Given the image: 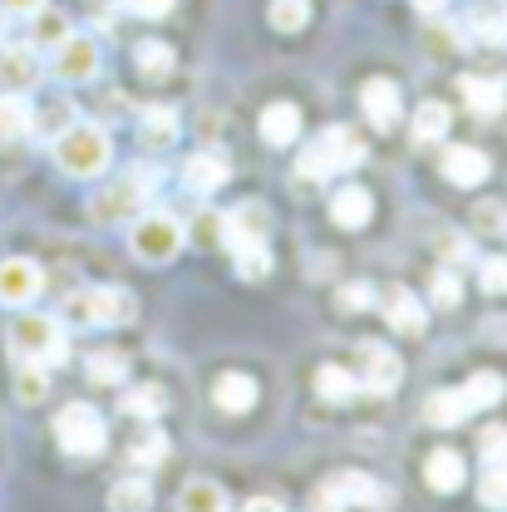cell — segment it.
Returning a JSON list of instances; mask_svg holds the SVG:
<instances>
[{
	"label": "cell",
	"instance_id": "9c48e42d",
	"mask_svg": "<svg viewBox=\"0 0 507 512\" xmlns=\"http://www.w3.org/2000/svg\"><path fill=\"white\" fill-rule=\"evenodd\" d=\"M330 493H335L345 508H389V503H394V488H389V483L370 478V473H355V468L335 473V478H330Z\"/></svg>",
	"mask_w": 507,
	"mask_h": 512
},
{
	"label": "cell",
	"instance_id": "c3c4849f",
	"mask_svg": "<svg viewBox=\"0 0 507 512\" xmlns=\"http://www.w3.org/2000/svg\"><path fill=\"white\" fill-rule=\"evenodd\" d=\"M340 306H370V286H345L340 291Z\"/></svg>",
	"mask_w": 507,
	"mask_h": 512
},
{
	"label": "cell",
	"instance_id": "e0dca14e",
	"mask_svg": "<svg viewBox=\"0 0 507 512\" xmlns=\"http://www.w3.org/2000/svg\"><path fill=\"white\" fill-rule=\"evenodd\" d=\"M0 79L10 84V94L35 89V84H40V55H35V45H10V50L0 55Z\"/></svg>",
	"mask_w": 507,
	"mask_h": 512
},
{
	"label": "cell",
	"instance_id": "5b68a950",
	"mask_svg": "<svg viewBox=\"0 0 507 512\" xmlns=\"http://www.w3.org/2000/svg\"><path fill=\"white\" fill-rule=\"evenodd\" d=\"M10 345H15L20 360H40L45 370H55V365L69 360V340H64L55 316H20L10 325Z\"/></svg>",
	"mask_w": 507,
	"mask_h": 512
},
{
	"label": "cell",
	"instance_id": "ba28073f",
	"mask_svg": "<svg viewBox=\"0 0 507 512\" xmlns=\"http://www.w3.org/2000/svg\"><path fill=\"white\" fill-rule=\"evenodd\" d=\"M55 74H60L64 84H89L99 74V45L89 35H74L69 30L60 45H55Z\"/></svg>",
	"mask_w": 507,
	"mask_h": 512
},
{
	"label": "cell",
	"instance_id": "3957f363",
	"mask_svg": "<svg viewBox=\"0 0 507 512\" xmlns=\"http://www.w3.org/2000/svg\"><path fill=\"white\" fill-rule=\"evenodd\" d=\"M153 188H158V173L138 163V168H128L119 183H109V188H99L89 197V217L94 222H124L133 212H143V202L153 197Z\"/></svg>",
	"mask_w": 507,
	"mask_h": 512
},
{
	"label": "cell",
	"instance_id": "ffe728a7",
	"mask_svg": "<svg viewBox=\"0 0 507 512\" xmlns=\"http://www.w3.org/2000/svg\"><path fill=\"white\" fill-rule=\"evenodd\" d=\"M424 478H429V488H434V493H458V488H463V478H468V468H463L458 448H434V453H429V463H424Z\"/></svg>",
	"mask_w": 507,
	"mask_h": 512
},
{
	"label": "cell",
	"instance_id": "ab89813d",
	"mask_svg": "<svg viewBox=\"0 0 507 512\" xmlns=\"http://www.w3.org/2000/svg\"><path fill=\"white\" fill-rule=\"evenodd\" d=\"M503 227H507L503 202H478V207H473V232H478V237H493V232H503Z\"/></svg>",
	"mask_w": 507,
	"mask_h": 512
},
{
	"label": "cell",
	"instance_id": "8fae6325",
	"mask_svg": "<svg viewBox=\"0 0 507 512\" xmlns=\"http://www.w3.org/2000/svg\"><path fill=\"white\" fill-rule=\"evenodd\" d=\"M439 173H444L453 188H478V183H488L493 163H488V153H483V148L458 143V148H448L444 158H439Z\"/></svg>",
	"mask_w": 507,
	"mask_h": 512
},
{
	"label": "cell",
	"instance_id": "8d00e7d4",
	"mask_svg": "<svg viewBox=\"0 0 507 512\" xmlns=\"http://www.w3.org/2000/svg\"><path fill=\"white\" fill-rule=\"evenodd\" d=\"M30 20H35V45H50V50H55L64 35H69V20H64L60 10H50V5H45V10H35Z\"/></svg>",
	"mask_w": 507,
	"mask_h": 512
},
{
	"label": "cell",
	"instance_id": "9a60e30c",
	"mask_svg": "<svg viewBox=\"0 0 507 512\" xmlns=\"http://www.w3.org/2000/svg\"><path fill=\"white\" fill-rule=\"evenodd\" d=\"M227 178H232V163H227L222 153H212V148L192 153L188 163H183V183H188L192 192H217Z\"/></svg>",
	"mask_w": 507,
	"mask_h": 512
},
{
	"label": "cell",
	"instance_id": "4316f807",
	"mask_svg": "<svg viewBox=\"0 0 507 512\" xmlns=\"http://www.w3.org/2000/svg\"><path fill=\"white\" fill-rule=\"evenodd\" d=\"M133 64H138V74H143V79H168V74H173V64H178V55H173L163 40H143V45L133 50Z\"/></svg>",
	"mask_w": 507,
	"mask_h": 512
},
{
	"label": "cell",
	"instance_id": "ac0fdd59",
	"mask_svg": "<svg viewBox=\"0 0 507 512\" xmlns=\"http://www.w3.org/2000/svg\"><path fill=\"white\" fill-rule=\"evenodd\" d=\"M212 404H217L222 414H247V409L256 404V380L252 375H242V370L217 375V384H212Z\"/></svg>",
	"mask_w": 507,
	"mask_h": 512
},
{
	"label": "cell",
	"instance_id": "484cf974",
	"mask_svg": "<svg viewBox=\"0 0 507 512\" xmlns=\"http://www.w3.org/2000/svg\"><path fill=\"white\" fill-rule=\"evenodd\" d=\"M507 394V380L498 370H478L473 380L463 384V399H468V409H493V404H503Z\"/></svg>",
	"mask_w": 507,
	"mask_h": 512
},
{
	"label": "cell",
	"instance_id": "7c38bea8",
	"mask_svg": "<svg viewBox=\"0 0 507 512\" xmlns=\"http://www.w3.org/2000/svg\"><path fill=\"white\" fill-rule=\"evenodd\" d=\"M360 109H365V119L389 133V128L399 124V114H404V104H399V84L394 79H370L365 89H360Z\"/></svg>",
	"mask_w": 507,
	"mask_h": 512
},
{
	"label": "cell",
	"instance_id": "d4e9b609",
	"mask_svg": "<svg viewBox=\"0 0 507 512\" xmlns=\"http://www.w3.org/2000/svg\"><path fill=\"white\" fill-rule=\"evenodd\" d=\"M389 325L399 330V335H419L424 330V306H419V296L414 291H389Z\"/></svg>",
	"mask_w": 507,
	"mask_h": 512
},
{
	"label": "cell",
	"instance_id": "bcb514c9",
	"mask_svg": "<svg viewBox=\"0 0 507 512\" xmlns=\"http://www.w3.org/2000/svg\"><path fill=\"white\" fill-rule=\"evenodd\" d=\"M0 5H5V15H15V20H20V15L30 20L35 10H45V0H0Z\"/></svg>",
	"mask_w": 507,
	"mask_h": 512
},
{
	"label": "cell",
	"instance_id": "d6a6232c",
	"mask_svg": "<svg viewBox=\"0 0 507 512\" xmlns=\"http://www.w3.org/2000/svg\"><path fill=\"white\" fill-rule=\"evenodd\" d=\"M478 498H483V508L507 512V458H493V463L483 468V483H478Z\"/></svg>",
	"mask_w": 507,
	"mask_h": 512
},
{
	"label": "cell",
	"instance_id": "d6986e66",
	"mask_svg": "<svg viewBox=\"0 0 507 512\" xmlns=\"http://www.w3.org/2000/svg\"><path fill=\"white\" fill-rule=\"evenodd\" d=\"M370 217H375V197L365 188L350 183V188H340L330 197V222H335V227H365Z\"/></svg>",
	"mask_w": 507,
	"mask_h": 512
},
{
	"label": "cell",
	"instance_id": "83f0119b",
	"mask_svg": "<svg viewBox=\"0 0 507 512\" xmlns=\"http://www.w3.org/2000/svg\"><path fill=\"white\" fill-rule=\"evenodd\" d=\"M316 394L325 404H350L355 399V375L340 370V365H320L316 370Z\"/></svg>",
	"mask_w": 507,
	"mask_h": 512
},
{
	"label": "cell",
	"instance_id": "277c9868",
	"mask_svg": "<svg viewBox=\"0 0 507 512\" xmlns=\"http://www.w3.org/2000/svg\"><path fill=\"white\" fill-rule=\"evenodd\" d=\"M188 242V227L173 217V212H138L133 217V232H128V247L138 261H173Z\"/></svg>",
	"mask_w": 507,
	"mask_h": 512
},
{
	"label": "cell",
	"instance_id": "681fc988",
	"mask_svg": "<svg viewBox=\"0 0 507 512\" xmlns=\"http://www.w3.org/2000/svg\"><path fill=\"white\" fill-rule=\"evenodd\" d=\"M242 512H281V503H276V498H252Z\"/></svg>",
	"mask_w": 507,
	"mask_h": 512
},
{
	"label": "cell",
	"instance_id": "603a6c76",
	"mask_svg": "<svg viewBox=\"0 0 507 512\" xmlns=\"http://www.w3.org/2000/svg\"><path fill=\"white\" fill-rule=\"evenodd\" d=\"M173 138H178V114L173 109L158 104V109H143L138 114V143L143 148H168Z\"/></svg>",
	"mask_w": 507,
	"mask_h": 512
},
{
	"label": "cell",
	"instance_id": "ee69618b",
	"mask_svg": "<svg viewBox=\"0 0 507 512\" xmlns=\"http://www.w3.org/2000/svg\"><path fill=\"white\" fill-rule=\"evenodd\" d=\"M478 448H483V463H493V458H507V429H503V424L483 429V434H478Z\"/></svg>",
	"mask_w": 507,
	"mask_h": 512
},
{
	"label": "cell",
	"instance_id": "b9f144b4",
	"mask_svg": "<svg viewBox=\"0 0 507 512\" xmlns=\"http://www.w3.org/2000/svg\"><path fill=\"white\" fill-rule=\"evenodd\" d=\"M478 286H483L488 296H507V261L488 256V261L478 266Z\"/></svg>",
	"mask_w": 507,
	"mask_h": 512
},
{
	"label": "cell",
	"instance_id": "52a82bcc",
	"mask_svg": "<svg viewBox=\"0 0 507 512\" xmlns=\"http://www.w3.org/2000/svg\"><path fill=\"white\" fill-rule=\"evenodd\" d=\"M55 439H60V448L64 453H74V458L99 453V448L109 444L104 414H99L94 404H64L60 414H55Z\"/></svg>",
	"mask_w": 507,
	"mask_h": 512
},
{
	"label": "cell",
	"instance_id": "d590c367",
	"mask_svg": "<svg viewBox=\"0 0 507 512\" xmlns=\"http://www.w3.org/2000/svg\"><path fill=\"white\" fill-rule=\"evenodd\" d=\"M89 380L94 384H124L128 380V355H119V350L89 355Z\"/></svg>",
	"mask_w": 507,
	"mask_h": 512
},
{
	"label": "cell",
	"instance_id": "44dd1931",
	"mask_svg": "<svg viewBox=\"0 0 507 512\" xmlns=\"http://www.w3.org/2000/svg\"><path fill=\"white\" fill-rule=\"evenodd\" d=\"M463 99L473 114H503L507 109V84L493 74H468L463 79Z\"/></svg>",
	"mask_w": 507,
	"mask_h": 512
},
{
	"label": "cell",
	"instance_id": "e575fe53",
	"mask_svg": "<svg viewBox=\"0 0 507 512\" xmlns=\"http://www.w3.org/2000/svg\"><path fill=\"white\" fill-rule=\"evenodd\" d=\"M30 133V104L20 94H0V143Z\"/></svg>",
	"mask_w": 507,
	"mask_h": 512
},
{
	"label": "cell",
	"instance_id": "7bdbcfd3",
	"mask_svg": "<svg viewBox=\"0 0 507 512\" xmlns=\"http://www.w3.org/2000/svg\"><path fill=\"white\" fill-rule=\"evenodd\" d=\"M463 301V281H458V271H439L434 276V306H458Z\"/></svg>",
	"mask_w": 507,
	"mask_h": 512
},
{
	"label": "cell",
	"instance_id": "60d3db41",
	"mask_svg": "<svg viewBox=\"0 0 507 512\" xmlns=\"http://www.w3.org/2000/svg\"><path fill=\"white\" fill-rule=\"evenodd\" d=\"M163 453H168V439H163V434H143L128 458H133V468H153V463H163Z\"/></svg>",
	"mask_w": 507,
	"mask_h": 512
},
{
	"label": "cell",
	"instance_id": "74e56055",
	"mask_svg": "<svg viewBox=\"0 0 507 512\" xmlns=\"http://www.w3.org/2000/svg\"><path fill=\"white\" fill-rule=\"evenodd\" d=\"M237 276H242V281L271 276V252H266V242H256V247H242V252H237Z\"/></svg>",
	"mask_w": 507,
	"mask_h": 512
},
{
	"label": "cell",
	"instance_id": "f1b7e54d",
	"mask_svg": "<svg viewBox=\"0 0 507 512\" xmlns=\"http://www.w3.org/2000/svg\"><path fill=\"white\" fill-rule=\"evenodd\" d=\"M163 409H168L163 384H133L124 394V414H133V419H158Z\"/></svg>",
	"mask_w": 507,
	"mask_h": 512
},
{
	"label": "cell",
	"instance_id": "2e32d148",
	"mask_svg": "<svg viewBox=\"0 0 507 512\" xmlns=\"http://www.w3.org/2000/svg\"><path fill=\"white\" fill-rule=\"evenodd\" d=\"M261 138H266L271 148H291V143L301 138V109L286 104V99L266 104V109H261Z\"/></svg>",
	"mask_w": 507,
	"mask_h": 512
},
{
	"label": "cell",
	"instance_id": "f35d334b",
	"mask_svg": "<svg viewBox=\"0 0 507 512\" xmlns=\"http://www.w3.org/2000/svg\"><path fill=\"white\" fill-rule=\"evenodd\" d=\"M74 119V109L69 104H45L40 114H30V128H40V133H50V138H60L64 128Z\"/></svg>",
	"mask_w": 507,
	"mask_h": 512
},
{
	"label": "cell",
	"instance_id": "cb8c5ba5",
	"mask_svg": "<svg viewBox=\"0 0 507 512\" xmlns=\"http://www.w3.org/2000/svg\"><path fill=\"white\" fill-rule=\"evenodd\" d=\"M178 512H227V493L207 478H192L178 493Z\"/></svg>",
	"mask_w": 507,
	"mask_h": 512
},
{
	"label": "cell",
	"instance_id": "7dc6e473",
	"mask_svg": "<svg viewBox=\"0 0 507 512\" xmlns=\"http://www.w3.org/2000/svg\"><path fill=\"white\" fill-rule=\"evenodd\" d=\"M316 512H345V503L330 493V483H320L316 488Z\"/></svg>",
	"mask_w": 507,
	"mask_h": 512
},
{
	"label": "cell",
	"instance_id": "8992f818",
	"mask_svg": "<svg viewBox=\"0 0 507 512\" xmlns=\"http://www.w3.org/2000/svg\"><path fill=\"white\" fill-rule=\"evenodd\" d=\"M64 316L79 320V325H128L133 320V296L124 286H89V291H74L64 301Z\"/></svg>",
	"mask_w": 507,
	"mask_h": 512
},
{
	"label": "cell",
	"instance_id": "1f68e13d",
	"mask_svg": "<svg viewBox=\"0 0 507 512\" xmlns=\"http://www.w3.org/2000/svg\"><path fill=\"white\" fill-rule=\"evenodd\" d=\"M444 133H448V104H439V99L419 104V114H414V143H439Z\"/></svg>",
	"mask_w": 507,
	"mask_h": 512
},
{
	"label": "cell",
	"instance_id": "4dcf8cb0",
	"mask_svg": "<svg viewBox=\"0 0 507 512\" xmlns=\"http://www.w3.org/2000/svg\"><path fill=\"white\" fill-rule=\"evenodd\" d=\"M15 394H20L25 404H40V399L50 394V370H45L40 360H20V370H15Z\"/></svg>",
	"mask_w": 507,
	"mask_h": 512
},
{
	"label": "cell",
	"instance_id": "7402d4cb",
	"mask_svg": "<svg viewBox=\"0 0 507 512\" xmlns=\"http://www.w3.org/2000/svg\"><path fill=\"white\" fill-rule=\"evenodd\" d=\"M468 414H473V409H468L463 389H434V394L424 399V419H429L434 429H458Z\"/></svg>",
	"mask_w": 507,
	"mask_h": 512
},
{
	"label": "cell",
	"instance_id": "5bb4252c",
	"mask_svg": "<svg viewBox=\"0 0 507 512\" xmlns=\"http://www.w3.org/2000/svg\"><path fill=\"white\" fill-rule=\"evenodd\" d=\"M266 227H271V217H266V207H237L227 222H222V237H227V247L232 252H242V247H256V242H266Z\"/></svg>",
	"mask_w": 507,
	"mask_h": 512
},
{
	"label": "cell",
	"instance_id": "7a4b0ae2",
	"mask_svg": "<svg viewBox=\"0 0 507 512\" xmlns=\"http://www.w3.org/2000/svg\"><path fill=\"white\" fill-rule=\"evenodd\" d=\"M365 163V143L350 133V128H325L316 143L301 153V178H311V183H320V178H330V173H350V168H360Z\"/></svg>",
	"mask_w": 507,
	"mask_h": 512
},
{
	"label": "cell",
	"instance_id": "f546056e",
	"mask_svg": "<svg viewBox=\"0 0 507 512\" xmlns=\"http://www.w3.org/2000/svg\"><path fill=\"white\" fill-rule=\"evenodd\" d=\"M148 508H153V488H148V478H124V483H114L109 512H148Z\"/></svg>",
	"mask_w": 507,
	"mask_h": 512
},
{
	"label": "cell",
	"instance_id": "6da1fadb",
	"mask_svg": "<svg viewBox=\"0 0 507 512\" xmlns=\"http://www.w3.org/2000/svg\"><path fill=\"white\" fill-rule=\"evenodd\" d=\"M55 163H60V173H69V178H99L114 163V143H109L104 128L69 124L55 138Z\"/></svg>",
	"mask_w": 507,
	"mask_h": 512
},
{
	"label": "cell",
	"instance_id": "30bf717a",
	"mask_svg": "<svg viewBox=\"0 0 507 512\" xmlns=\"http://www.w3.org/2000/svg\"><path fill=\"white\" fill-rule=\"evenodd\" d=\"M40 286H45V276H40V266H35L30 256L0 261V301H5V306H30V301L40 296Z\"/></svg>",
	"mask_w": 507,
	"mask_h": 512
},
{
	"label": "cell",
	"instance_id": "f907efd6",
	"mask_svg": "<svg viewBox=\"0 0 507 512\" xmlns=\"http://www.w3.org/2000/svg\"><path fill=\"white\" fill-rule=\"evenodd\" d=\"M444 5H448V0H414V10H419V15H439Z\"/></svg>",
	"mask_w": 507,
	"mask_h": 512
},
{
	"label": "cell",
	"instance_id": "f6af8a7d",
	"mask_svg": "<svg viewBox=\"0 0 507 512\" xmlns=\"http://www.w3.org/2000/svg\"><path fill=\"white\" fill-rule=\"evenodd\" d=\"M133 15H143V20H158V15H168L173 10V0H124Z\"/></svg>",
	"mask_w": 507,
	"mask_h": 512
},
{
	"label": "cell",
	"instance_id": "836d02e7",
	"mask_svg": "<svg viewBox=\"0 0 507 512\" xmlns=\"http://www.w3.org/2000/svg\"><path fill=\"white\" fill-rule=\"evenodd\" d=\"M271 25L281 35H296L311 25V0H271Z\"/></svg>",
	"mask_w": 507,
	"mask_h": 512
},
{
	"label": "cell",
	"instance_id": "4fadbf2b",
	"mask_svg": "<svg viewBox=\"0 0 507 512\" xmlns=\"http://www.w3.org/2000/svg\"><path fill=\"white\" fill-rule=\"evenodd\" d=\"M360 365H365V384H370L375 394H389V389H399V380H404L399 355H394L389 345H375V340L360 345Z\"/></svg>",
	"mask_w": 507,
	"mask_h": 512
}]
</instances>
